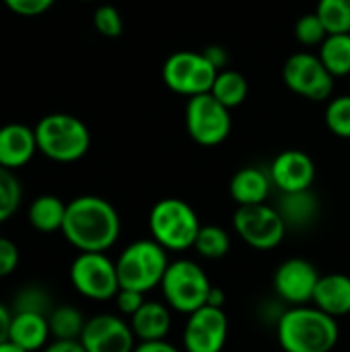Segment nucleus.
<instances>
[{
	"label": "nucleus",
	"instance_id": "c85d7f7f",
	"mask_svg": "<svg viewBox=\"0 0 350 352\" xmlns=\"http://www.w3.org/2000/svg\"><path fill=\"white\" fill-rule=\"evenodd\" d=\"M324 120L332 134L340 138H350V95L334 97L326 107Z\"/></svg>",
	"mask_w": 350,
	"mask_h": 352
},
{
	"label": "nucleus",
	"instance_id": "423d86ee",
	"mask_svg": "<svg viewBox=\"0 0 350 352\" xmlns=\"http://www.w3.org/2000/svg\"><path fill=\"white\" fill-rule=\"evenodd\" d=\"M210 289L212 285L206 272L192 260L171 262L161 280V291L167 305L188 316L206 305Z\"/></svg>",
	"mask_w": 350,
	"mask_h": 352
},
{
	"label": "nucleus",
	"instance_id": "cd10ccee",
	"mask_svg": "<svg viewBox=\"0 0 350 352\" xmlns=\"http://www.w3.org/2000/svg\"><path fill=\"white\" fill-rule=\"evenodd\" d=\"M23 190L14 171L0 165V223L8 221L21 206Z\"/></svg>",
	"mask_w": 350,
	"mask_h": 352
},
{
	"label": "nucleus",
	"instance_id": "412c9836",
	"mask_svg": "<svg viewBox=\"0 0 350 352\" xmlns=\"http://www.w3.org/2000/svg\"><path fill=\"white\" fill-rule=\"evenodd\" d=\"M66 202H62L58 196L52 194H43L37 196L31 204H29V223L35 231L39 233H56L62 231L64 219H66Z\"/></svg>",
	"mask_w": 350,
	"mask_h": 352
},
{
	"label": "nucleus",
	"instance_id": "f03ea898",
	"mask_svg": "<svg viewBox=\"0 0 350 352\" xmlns=\"http://www.w3.org/2000/svg\"><path fill=\"white\" fill-rule=\"evenodd\" d=\"M276 332L285 352H332L340 336L336 318L316 305H297L285 311Z\"/></svg>",
	"mask_w": 350,
	"mask_h": 352
},
{
	"label": "nucleus",
	"instance_id": "5701e85b",
	"mask_svg": "<svg viewBox=\"0 0 350 352\" xmlns=\"http://www.w3.org/2000/svg\"><path fill=\"white\" fill-rule=\"evenodd\" d=\"M47 324L54 340H80L87 320L76 307L60 305L47 314Z\"/></svg>",
	"mask_w": 350,
	"mask_h": 352
},
{
	"label": "nucleus",
	"instance_id": "1a4fd4ad",
	"mask_svg": "<svg viewBox=\"0 0 350 352\" xmlns=\"http://www.w3.org/2000/svg\"><path fill=\"white\" fill-rule=\"evenodd\" d=\"M70 283L87 299L109 301L120 291L118 268L105 254H78L70 264Z\"/></svg>",
	"mask_w": 350,
	"mask_h": 352
},
{
	"label": "nucleus",
	"instance_id": "7c9ffc66",
	"mask_svg": "<svg viewBox=\"0 0 350 352\" xmlns=\"http://www.w3.org/2000/svg\"><path fill=\"white\" fill-rule=\"evenodd\" d=\"M295 37L303 45H322L328 37V29L318 12H307L295 23Z\"/></svg>",
	"mask_w": 350,
	"mask_h": 352
},
{
	"label": "nucleus",
	"instance_id": "a878e982",
	"mask_svg": "<svg viewBox=\"0 0 350 352\" xmlns=\"http://www.w3.org/2000/svg\"><path fill=\"white\" fill-rule=\"evenodd\" d=\"M194 248L206 260H221L231 250V237L223 227L204 225V227H200V233L196 237Z\"/></svg>",
	"mask_w": 350,
	"mask_h": 352
},
{
	"label": "nucleus",
	"instance_id": "0eeeda50",
	"mask_svg": "<svg viewBox=\"0 0 350 352\" xmlns=\"http://www.w3.org/2000/svg\"><path fill=\"white\" fill-rule=\"evenodd\" d=\"M221 70L202 54L182 50L171 54L163 64V82L177 95L196 97L210 93Z\"/></svg>",
	"mask_w": 350,
	"mask_h": 352
},
{
	"label": "nucleus",
	"instance_id": "b1692460",
	"mask_svg": "<svg viewBox=\"0 0 350 352\" xmlns=\"http://www.w3.org/2000/svg\"><path fill=\"white\" fill-rule=\"evenodd\" d=\"M278 212L283 214L287 227L289 225H309L318 217V200L316 196L305 190V192H295V194H283V202L278 206Z\"/></svg>",
	"mask_w": 350,
	"mask_h": 352
},
{
	"label": "nucleus",
	"instance_id": "39448f33",
	"mask_svg": "<svg viewBox=\"0 0 350 352\" xmlns=\"http://www.w3.org/2000/svg\"><path fill=\"white\" fill-rule=\"evenodd\" d=\"M200 227L202 225L196 210L179 198L159 200L149 214L151 235L167 252H182L194 248Z\"/></svg>",
	"mask_w": 350,
	"mask_h": 352
},
{
	"label": "nucleus",
	"instance_id": "7ed1b4c3",
	"mask_svg": "<svg viewBox=\"0 0 350 352\" xmlns=\"http://www.w3.org/2000/svg\"><path fill=\"white\" fill-rule=\"evenodd\" d=\"M37 151L56 163H74L91 146V132L70 113H47L35 126Z\"/></svg>",
	"mask_w": 350,
	"mask_h": 352
},
{
	"label": "nucleus",
	"instance_id": "c756f323",
	"mask_svg": "<svg viewBox=\"0 0 350 352\" xmlns=\"http://www.w3.org/2000/svg\"><path fill=\"white\" fill-rule=\"evenodd\" d=\"M52 305L50 295L45 293V289L39 287H23L12 303V314H21V311H29V314H43L47 316Z\"/></svg>",
	"mask_w": 350,
	"mask_h": 352
},
{
	"label": "nucleus",
	"instance_id": "aec40b11",
	"mask_svg": "<svg viewBox=\"0 0 350 352\" xmlns=\"http://www.w3.org/2000/svg\"><path fill=\"white\" fill-rule=\"evenodd\" d=\"M272 179L258 167H243L239 169L229 184V192L239 206L250 204H264L270 194Z\"/></svg>",
	"mask_w": 350,
	"mask_h": 352
},
{
	"label": "nucleus",
	"instance_id": "2f4dec72",
	"mask_svg": "<svg viewBox=\"0 0 350 352\" xmlns=\"http://www.w3.org/2000/svg\"><path fill=\"white\" fill-rule=\"evenodd\" d=\"M93 25L99 35L103 37H118L124 31V21L122 14L116 6L111 4H101L95 14H93Z\"/></svg>",
	"mask_w": 350,
	"mask_h": 352
},
{
	"label": "nucleus",
	"instance_id": "72a5a7b5",
	"mask_svg": "<svg viewBox=\"0 0 350 352\" xmlns=\"http://www.w3.org/2000/svg\"><path fill=\"white\" fill-rule=\"evenodd\" d=\"M14 14L21 16H37L43 14L56 0H2Z\"/></svg>",
	"mask_w": 350,
	"mask_h": 352
},
{
	"label": "nucleus",
	"instance_id": "6e6552de",
	"mask_svg": "<svg viewBox=\"0 0 350 352\" xmlns=\"http://www.w3.org/2000/svg\"><path fill=\"white\" fill-rule=\"evenodd\" d=\"M231 109L217 101L210 93L188 99L186 128L200 146H217L227 140L231 132Z\"/></svg>",
	"mask_w": 350,
	"mask_h": 352
},
{
	"label": "nucleus",
	"instance_id": "4be33fe9",
	"mask_svg": "<svg viewBox=\"0 0 350 352\" xmlns=\"http://www.w3.org/2000/svg\"><path fill=\"white\" fill-rule=\"evenodd\" d=\"M328 72L336 76H350V33H330L318 52Z\"/></svg>",
	"mask_w": 350,
	"mask_h": 352
},
{
	"label": "nucleus",
	"instance_id": "f8f14e48",
	"mask_svg": "<svg viewBox=\"0 0 350 352\" xmlns=\"http://www.w3.org/2000/svg\"><path fill=\"white\" fill-rule=\"evenodd\" d=\"M229 322L223 307L204 305L190 316L184 328L186 352H221L227 342Z\"/></svg>",
	"mask_w": 350,
	"mask_h": 352
},
{
	"label": "nucleus",
	"instance_id": "a211bd4d",
	"mask_svg": "<svg viewBox=\"0 0 350 352\" xmlns=\"http://www.w3.org/2000/svg\"><path fill=\"white\" fill-rule=\"evenodd\" d=\"M318 309L332 318H342L350 314V276L332 272L320 276V283L311 301Z\"/></svg>",
	"mask_w": 350,
	"mask_h": 352
},
{
	"label": "nucleus",
	"instance_id": "2eb2a0df",
	"mask_svg": "<svg viewBox=\"0 0 350 352\" xmlns=\"http://www.w3.org/2000/svg\"><path fill=\"white\" fill-rule=\"evenodd\" d=\"M270 179L283 194L311 190L316 182V163L303 151H297V148L283 151L272 161Z\"/></svg>",
	"mask_w": 350,
	"mask_h": 352
},
{
	"label": "nucleus",
	"instance_id": "ea45409f",
	"mask_svg": "<svg viewBox=\"0 0 350 352\" xmlns=\"http://www.w3.org/2000/svg\"><path fill=\"white\" fill-rule=\"evenodd\" d=\"M206 305H212V307H223L225 305V291L221 287H212L210 293H208V301Z\"/></svg>",
	"mask_w": 350,
	"mask_h": 352
},
{
	"label": "nucleus",
	"instance_id": "a19ab883",
	"mask_svg": "<svg viewBox=\"0 0 350 352\" xmlns=\"http://www.w3.org/2000/svg\"><path fill=\"white\" fill-rule=\"evenodd\" d=\"M0 352H25L21 351L19 346H14L12 342H4V344H0Z\"/></svg>",
	"mask_w": 350,
	"mask_h": 352
},
{
	"label": "nucleus",
	"instance_id": "393cba45",
	"mask_svg": "<svg viewBox=\"0 0 350 352\" xmlns=\"http://www.w3.org/2000/svg\"><path fill=\"white\" fill-rule=\"evenodd\" d=\"M248 91H250V85H248V78L237 72V70H221L217 74V80L210 89V95L221 101L225 107L233 109L237 105H241L248 97Z\"/></svg>",
	"mask_w": 350,
	"mask_h": 352
},
{
	"label": "nucleus",
	"instance_id": "e433bc0d",
	"mask_svg": "<svg viewBox=\"0 0 350 352\" xmlns=\"http://www.w3.org/2000/svg\"><path fill=\"white\" fill-rule=\"evenodd\" d=\"M134 352H179V349H175L167 340H153V342H140V344H136Z\"/></svg>",
	"mask_w": 350,
	"mask_h": 352
},
{
	"label": "nucleus",
	"instance_id": "79ce46f5",
	"mask_svg": "<svg viewBox=\"0 0 350 352\" xmlns=\"http://www.w3.org/2000/svg\"><path fill=\"white\" fill-rule=\"evenodd\" d=\"M83 2H91V0H83Z\"/></svg>",
	"mask_w": 350,
	"mask_h": 352
},
{
	"label": "nucleus",
	"instance_id": "9d476101",
	"mask_svg": "<svg viewBox=\"0 0 350 352\" xmlns=\"http://www.w3.org/2000/svg\"><path fill=\"white\" fill-rule=\"evenodd\" d=\"M233 225L237 235L256 250H274L287 233V223L278 208L266 204L239 206L233 214Z\"/></svg>",
	"mask_w": 350,
	"mask_h": 352
},
{
	"label": "nucleus",
	"instance_id": "473e14b6",
	"mask_svg": "<svg viewBox=\"0 0 350 352\" xmlns=\"http://www.w3.org/2000/svg\"><path fill=\"white\" fill-rule=\"evenodd\" d=\"M19 266V248L14 241L0 237V278L10 276Z\"/></svg>",
	"mask_w": 350,
	"mask_h": 352
},
{
	"label": "nucleus",
	"instance_id": "bb28decb",
	"mask_svg": "<svg viewBox=\"0 0 350 352\" xmlns=\"http://www.w3.org/2000/svg\"><path fill=\"white\" fill-rule=\"evenodd\" d=\"M318 16L330 33H350V0H320Z\"/></svg>",
	"mask_w": 350,
	"mask_h": 352
},
{
	"label": "nucleus",
	"instance_id": "c9c22d12",
	"mask_svg": "<svg viewBox=\"0 0 350 352\" xmlns=\"http://www.w3.org/2000/svg\"><path fill=\"white\" fill-rule=\"evenodd\" d=\"M43 352H87L80 340H54L50 342Z\"/></svg>",
	"mask_w": 350,
	"mask_h": 352
},
{
	"label": "nucleus",
	"instance_id": "58836bf2",
	"mask_svg": "<svg viewBox=\"0 0 350 352\" xmlns=\"http://www.w3.org/2000/svg\"><path fill=\"white\" fill-rule=\"evenodd\" d=\"M10 322H12V311L4 303H0V344L8 342Z\"/></svg>",
	"mask_w": 350,
	"mask_h": 352
},
{
	"label": "nucleus",
	"instance_id": "f3484780",
	"mask_svg": "<svg viewBox=\"0 0 350 352\" xmlns=\"http://www.w3.org/2000/svg\"><path fill=\"white\" fill-rule=\"evenodd\" d=\"M50 338H52V334H50L47 316L29 314V311L12 314L8 342H12L21 351L37 352L47 346Z\"/></svg>",
	"mask_w": 350,
	"mask_h": 352
},
{
	"label": "nucleus",
	"instance_id": "4468645a",
	"mask_svg": "<svg viewBox=\"0 0 350 352\" xmlns=\"http://www.w3.org/2000/svg\"><path fill=\"white\" fill-rule=\"evenodd\" d=\"M320 276L322 274L311 262L303 258H291L276 268L274 291L283 301L293 303L295 307L305 305L314 301V293L320 283Z\"/></svg>",
	"mask_w": 350,
	"mask_h": 352
},
{
	"label": "nucleus",
	"instance_id": "ddd939ff",
	"mask_svg": "<svg viewBox=\"0 0 350 352\" xmlns=\"http://www.w3.org/2000/svg\"><path fill=\"white\" fill-rule=\"evenodd\" d=\"M132 326L111 314H99L87 320L80 344L87 352H134Z\"/></svg>",
	"mask_w": 350,
	"mask_h": 352
},
{
	"label": "nucleus",
	"instance_id": "20e7f679",
	"mask_svg": "<svg viewBox=\"0 0 350 352\" xmlns=\"http://www.w3.org/2000/svg\"><path fill=\"white\" fill-rule=\"evenodd\" d=\"M169 264L165 248L155 239H138L130 243L116 262L120 289L149 293L151 289L161 287Z\"/></svg>",
	"mask_w": 350,
	"mask_h": 352
},
{
	"label": "nucleus",
	"instance_id": "dca6fc26",
	"mask_svg": "<svg viewBox=\"0 0 350 352\" xmlns=\"http://www.w3.org/2000/svg\"><path fill=\"white\" fill-rule=\"evenodd\" d=\"M37 153L35 128L25 124H6L0 128V165L14 171L25 167Z\"/></svg>",
	"mask_w": 350,
	"mask_h": 352
},
{
	"label": "nucleus",
	"instance_id": "f704fd0d",
	"mask_svg": "<svg viewBox=\"0 0 350 352\" xmlns=\"http://www.w3.org/2000/svg\"><path fill=\"white\" fill-rule=\"evenodd\" d=\"M116 305H118L122 316L132 318L144 305V293L130 291V289H120L118 295H116Z\"/></svg>",
	"mask_w": 350,
	"mask_h": 352
},
{
	"label": "nucleus",
	"instance_id": "6ab92c4d",
	"mask_svg": "<svg viewBox=\"0 0 350 352\" xmlns=\"http://www.w3.org/2000/svg\"><path fill=\"white\" fill-rule=\"evenodd\" d=\"M130 326L140 342L165 340L167 332L171 330L169 305L157 301H144V305L130 318Z\"/></svg>",
	"mask_w": 350,
	"mask_h": 352
},
{
	"label": "nucleus",
	"instance_id": "f257e3e1",
	"mask_svg": "<svg viewBox=\"0 0 350 352\" xmlns=\"http://www.w3.org/2000/svg\"><path fill=\"white\" fill-rule=\"evenodd\" d=\"M122 221L113 204L99 196H78L68 202L62 235L80 254H105L120 237Z\"/></svg>",
	"mask_w": 350,
	"mask_h": 352
},
{
	"label": "nucleus",
	"instance_id": "9b49d317",
	"mask_svg": "<svg viewBox=\"0 0 350 352\" xmlns=\"http://www.w3.org/2000/svg\"><path fill=\"white\" fill-rule=\"evenodd\" d=\"M283 80L293 93L311 101H326L334 91V76L311 52L293 54L283 66Z\"/></svg>",
	"mask_w": 350,
	"mask_h": 352
},
{
	"label": "nucleus",
	"instance_id": "4c0bfd02",
	"mask_svg": "<svg viewBox=\"0 0 350 352\" xmlns=\"http://www.w3.org/2000/svg\"><path fill=\"white\" fill-rule=\"evenodd\" d=\"M219 70L227 64V60H229V56H227V52H225V47H221V45H210V47H206L204 52H202Z\"/></svg>",
	"mask_w": 350,
	"mask_h": 352
}]
</instances>
